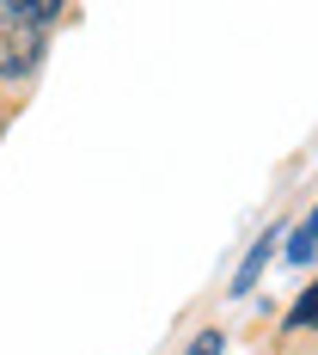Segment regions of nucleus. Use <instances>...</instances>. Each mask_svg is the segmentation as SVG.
<instances>
[{
	"label": "nucleus",
	"instance_id": "obj_3",
	"mask_svg": "<svg viewBox=\"0 0 318 355\" xmlns=\"http://www.w3.org/2000/svg\"><path fill=\"white\" fill-rule=\"evenodd\" d=\"M312 324H318V288H306L294 300V313H288V331H312Z\"/></svg>",
	"mask_w": 318,
	"mask_h": 355
},
{
	"label": "nucleus",
	"instance_id": "obj_4",
	"mask_svg": "<svg viewBox=\"0 0 318 355\" xmlns=\"http://www.w3.org/2000/svg\"><path fill=\"white\" fill-rule=\"evenodd\" d=\"M190 355H220V331H202V337H196V349Z\"/></svg>",
	"mask_w": 318,
	"mask_h": 355
},
{
	"label": "nucleus",
	"instance_id": "obj_2",
	"mask_svg": "<svg viewBox=\"0 0 318 355\" xmlns=\"http://www.w3.org/2000/svg\"><path fill=\"white\" fill-rule=\"evenodd\" d=\"M270 239H276V233H263V239L251 245V257L239 263V276H233V294H251V288H257V270L270 263Z\"/></svg>",
	"mask_w": 318,
	"mask_h": 355
},
{
	"label": "nucleus",
	"instance_id": "obj_1",
	"mask_svg": "<svg viewBox=\"0 0 318 355\" xmlns=\"http://www.w3.org/2000/svg\"><path fill=\"white\" fill-rule=\"evenodd\" d=\"M37 62H43V31H37V25L0 31V80H25Z\"/></svg>",
	"mask_w": 318,
	"mask_h": 355
}]
</instances>
